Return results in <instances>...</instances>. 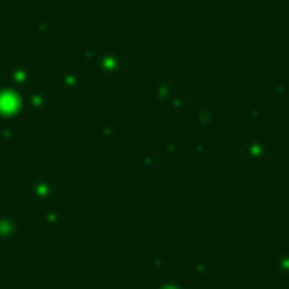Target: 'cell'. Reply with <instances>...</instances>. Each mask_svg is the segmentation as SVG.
I'll list each match as a JSON object with an SVG mask.
<instances>
[{
  "label": "cell",
  "mask_w": 289,
  "mask_h": 289,
  "mask_svg": "<svg viewBox=\"0 0 289 289\" xmlns=\"http://www.w3.org/2000/svg\"><path fill=\"white\" fill-rule=\"evenodd\" d=\"M30 194L34 197V201H45V199L50 197V183L43 181V178H39V181L32 183V188H30Z\"/></svg>",
  "instance_id": "7a4b0ae2"
},
{
  "label": "cell",
  "mask_w": 289,
  "mask_h": 289,
  "mask_svg": "<svg viewBox=\"0 0 289 289\" xmlns=\"http://www.w3.org/2000/svg\"><path fill=\"white\" fill-rule=\"evenodd\" d=\"M18 230H20V226L12 210H0V240L16 238Z\"/></svg>",
  "instance_id": "6da1fadb"
}]
</instances>
